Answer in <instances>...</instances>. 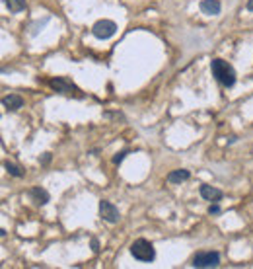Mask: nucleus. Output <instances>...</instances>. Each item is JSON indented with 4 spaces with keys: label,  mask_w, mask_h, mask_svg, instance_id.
Masks as SVG:
<instances>
[{
    "label": "nucleus",
    "mask_w": 253,
    "mask_h": 269,
    "mask_svg": "<svg viewBox=\"0 0 253 269\" xmlns=\"http://www.w3.org/2000/svg\"><path fill=\"white\" fill-rule=\"evenodd\" d=\"M210 70H212V76L226 88H232L236 84V70L230 63H226L224 59H214L210 63Z\"/></svg>",
    "instance_id": "nucleus-1"
},
{
    "label": "nucleus",
    "mask_w": 253,
    "mask_h": 269,
    "mask_svg": "<svg viewBox=\"0 0 253 269\" xmlns=\"http://www.w3.org/2000/svg\"><path fill=\"white\" fill-rule=\"evenodd\" d=\"M49 86L51 90L59 92V94H64V96H74V98H84V92L68 78L64 76H57V78H51L49 80Z\"/></svg>",
    "instance_id": "nucleus-2"
},
{
    "label": "nucleus",
    "mask_w": 253,
    "mask_h": 269,
    "mask_svg": "<svg viewBox=\"0 0 253 269\" xmlns=\"http://www.w3.org/2000/svg\"><path fill=\"white\" fill-rule=\"evenodd\" d=\"M131 253H133L139 261H152V259L156 257V250H154V246H152L148 240H144V238H139V240L133 242V246H131Z\"/></svg>",
    "instance_id": "nucleus-3"
},
{
    "label": "nucleus",
    "mask_w": 253,
    "mask_h": 269,
    "mask_svg": "<svg viewBox=\"0 0 253 269\" xmlns=\"http://www.w3.org/2000/svg\"><path fill=\"white\" fill-rule=\"evenodd\" d=\"M92 34L97 39H109L117 34V24L113 20H99L92 26Z\"/></svg>",
    "instance_id": "nucleus-4"
},
{
    "label": "nucleus",
    "mask_w": 253,
    "mask_h": 269,
    "mask_svg": "<svg viewBox=\"0 0 253 269\" xmlns=\"http://www.w3.org/2000/svg\"><path fill=\"white\" fill-rule=\"evenodd\" d=\"M220 265V253L218 252H199L193 257V267H218Z\"/></svg>",
    "instance_id": "nucleus-5"
},
{
    "label": "nucleus",
    "mask_w": 253,
    "mask_h": 269,
    "mask_svg": "<svg viewBox=\"0 0 253 269\" xmlns=\"http://www.w3.org/2000/svg\"><path fill=\"white\" fill-rule=\"evenodd\" d=\"M99 217H101L105 222H109V224H115V222H119V219H121L119 209H117L111 201H99Z\"/></svg>",
    "instance_id": "nucleus-6"
},
{
    "label": "nucleus",
    "mask_w": 253,
    "mask_h": 269,
    "mask_svg": "<svg viewBox=\"0 0 253 269\" xmlns=\"http://www.w3.org/2000/svg\"><path fill=\"white\" fill-rule=\"evenodd\" d=\"M199 8L206 16H218L222 10V4H220V0H201Z\"/></svg>",
    "instance_id": "nucleus-7"
},
{
    "label": "nucleus",
    "mask_w": 253,
    "mask_h": 269,
    "mask_svg": "<svg viewBox=\"0 0 253 269\" xmlns=\"http://www.w3.org/2000/svg\"><path fill=\"white\" fill-rule=\"evenodd\" d=\"M2 105H4L6 109H10V111H16V109L24 107V98H22V96H18V94L4 96V98H2Z\"/></svg>",
    "instance_id": "nucleus-8"
},
{
    "label": "nucleus",
    "mask_w": 253,
    "mask_h": 269,
    "mask_svg": "<svg viewBox=\"0 0 253 269\" xmlns=\"http://www.w3.org/2000/svg\"><path fill=\"white\" fill-rule=\"evenodd\" d=\"M201 197L203 199H206V201H220L222 199V191L220 189H216V187H212V185H201Z\"/></svg>",
    "instance_id": "nucleus-9"
},
{
    "label": "nucleus",
    "mask_w": 253,
    "mask_h": 269,
    "mask_svg": "<svg viewBox=\"0 0 253 269\" xmlns=\"http://www.w3.org/2000/svg\"><path fill=\"white\" fill-rule=\"evenodd\" d=\"M30 197H32L37 205H45V203H49V199H51L49 191L43 189V187H32V189H30Z\"/></svg>",
    "instance_id": "nucleus-10"
},
{
    "label": "nucleus",
    "mask_w": 253,
    "mask_h": 269,
    "mask_svg": "<svg viewBox=\"0 0 253 269\" xmlns=\"http://www.w3.org/2000/svg\"><path fill=\"white\" fill-rule=\"evenodd\" d=\"M191 178L189 170H174L168 174V182L170 184H181V182H187Z\"/></svg>",
    "instance_id": "nucleus-11"
},
{
    "label": "nucleus",
    "mask_w": 253,
    "mask_h": 269,
    "mask_svg": "<svg viewBox=\"0 0 253 269\" xmlns=\"http://www.w3.org/2000/svg\"><path fill=\"white\" fill-rule=\"evenodd\" d=\"M6 6H8L10 12L18 14V12L26 10V0H6Z\"/></svg>",
    "instance_id": "nucleus-12"
},
{
    "label": "nucleus",
    "mask_w": 253,
    "mask_h": 269,
    "mask_svg": "<svg viewBox=\"0 0 253 269\" xmlns=\"http://www.w3.org/2000/svg\"><path fill=\"white\" fill-rule=\"evenodd\" d=\"M4 168H6V172H8L10 176H14V178H24V176H26V172H24L20 166L12 164V162H4Z\"/></svg>",
    "instance_id": "nucleus-13"
},
{
    "label": "nucleus",
    "mask_w": 253,
    "mask_h": 269,
    "mask_svg": "<svg viewBox=\"0 0 253 269\" xmlns=\"http://www.w3.org/2000/svg\"><path fill=\"white\" fill-rule=\"evenodd\" d=\"M126 154H129V151H121V152H117V154L113 156V164H115V166H117V164H121V162H123V158H125Z\"/></svg>",
    "instance_id": "nucleus-14"
},
{
    "label": "nucleus",
    "mask_w": 253,
    "mask_h": 269,
    "mask_svg": "<svg viewBox=\"0 0 253 269\" xmlns=\"http://www.w3.org/2000/svg\"><path fill=\"white\" fill-rule=\"evenodd\" d=\"M208 213H210V215H220L222 211H220L218 205H210V207H208Z\"/></svg>",
    "instance_id": "nucleus-15"
},
{
    "label": "nucleus",
    "mask_w": 253,
    "mask_h": 269,
    "mask_svg": "<svg viewBox=\"0 0 253 269\" xmlns=\"http://www.w3.org/2000/svg\"><path fill=\"white\" fill-rule=\"evenodd\" d=\"M39 162H41V164H43V166H45V164H49V162H51V154H49V152H47V154H45V156H43V158H41V160H39Z\"/></svg>",
    "instance_id": "nucleus-16"
},
{
    "label": "nucleus",
    "mask_w": 253,
    "mask_h": 269,
    "mask_svg": "<svg viewBox=\"0 0 253 269\" xmlns=\"http://www.w3.org/2000/svg\"><path fill=\"white\" fill-rule=\"evenodd\" d=\"M92 250H94V252H99V248H97V240H95V238L92 240Z\"/></svg>",
    "instance_id": "nucleus-17"
},
{
    "label": "nucleus",
    "mask_w": 253,
    "mask_h": 269,
    "mask_svg": "<svg viewBox=\"0 0 253 269\" xmlns=\"http://www.w3.org/2000/svg\"><path fill=\"white\" fill-rule=\"evenodd\" d=\"M247 10L253 12V0H247Z\"/></svg>",
    "instance_id": "nucleus-18"
}]
</instances>
